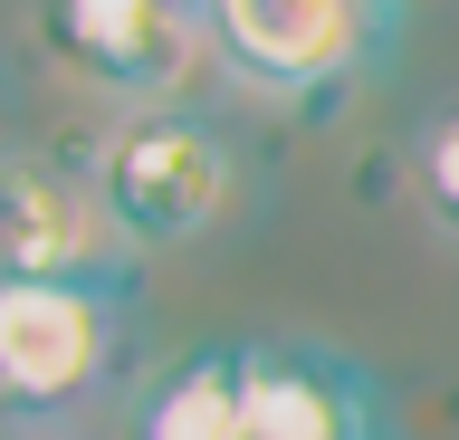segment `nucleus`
Returning <instances> with one entry per match:
<instances>
[{
  "label": "nucleus",
  "instance_id": "obj_1",
  "mask_svg": "<svg viewBox=\"0 0 459 440\" xmlns=\"http://www.w3.org/2000/svg\"><path fill=\"white\" fill-rule=\"evenodd\" d=\"M134 268L115 278H0V402L10 431L48 440L134 383ZM143 393V383H134Z\"/></svg>",
  "mask_w": 459,
  "mask_h": 440
},
{
  "label": "nucleus",
  "instance_id": "obj_2",
  "mask_svg": "<svg viewBox=\"0 0 459 440\" xmlns=\"http://www.w3.org/2000/svg\"><path fill=\"white\" fill-rule=\"evenodd\" d=\"M402 20L393 0H201L211 58L278 106H344L354 77L393 58Z\"/></svg>",
  "mask_w": 459,
  "mask_h": 440
},
{
  "label": "nucleus",
  "instance_id": "obj_3",
  "mask_svg": "<svg viewBox=\"0 0 459 440\" xmlns=\"http://www.w3.org/2000/svg\"><path fill=\"white\" fill-rule=\"evenodd\" d=\"M86 173L106 192L125 249H182L230 211L239 144L211 106H143V116H115V134L96 144Z\"/></svg>",
  "mask_w": 459,
  "mask_h": 440
},
{
  "label": "nucleus",
  "instance_id": "obj_4",
  "mask_svg": "<svg viewBox=\"0 0 459 440\" xmlns=\"http://www.w3.org/2000/svg\"><path fill=\"white\" fill-rule=\"evenodd\" d=\"M39 48H48L77 87L115 96L125 116L143 106H182L192 58H211V30L182 0H39Z\"/></svg>",
  "mask_w": 459,
  "mask_h": 440
},
{
  "label": "nucleus",
  "instance_id": "obj_5",
  "mask_svg": "<svg viewBox=\"0 0 459 440\" xmlns=\"http://www.w3.org/2000/svg\"><path fill=\"white\" fill-rule=\"evenodd\" d=\"M239 364H249V431L239 440H402L383 383L325 335L258 325V335H239Z\"/></svg>",
  "mask_w": 459,
  "mask_h": 440
},
{
  "label": "nucleus",
  "instance_id": "obj_6",
  "mask_svg": "<svg viewBox=\"0 0 459 440\" xmlns=\"http://www.w3.org/2000/svg\"><path fill=\"white\" fill-rule=\"evenodd\" d=\"M115 268H134V249L115 230L96 173L20 153L0 182V278H115Z\"/></svg>",
  "mask_w": 459,
  "mask_h": 440
},
{
  "label": "nucleus",
  "instance_id": "obj_7",
  "mask_svg": "<svg viewBox=\"0 0 459 440\" xmlns=\"http://www.w3.org/2000/svg\"><path fill=\"white\" fill-rule=\"evenodd\" d=\"M249 431V364L239 335H201L172 364H153L125 411V440H239Z\"/></svg>",
  "mask_w": 459,
  "mask_h": 440
},
{
  "label": "nucleus",
  "instance_id": "obj_8",
  "mask_svg": "<svg viewBox=\"0 0 459 440\" xmlns=\"http://www.w3.org/2000/svg\"><path fill=\"white\" fill-rule=\"evenodd\" d=\"M411 192H421L430 230L459 239V96H440L421 116V134H411Z\"/></svg>",
  "mask_w": 459,
  "mask_h": 440
}]
</instances>
